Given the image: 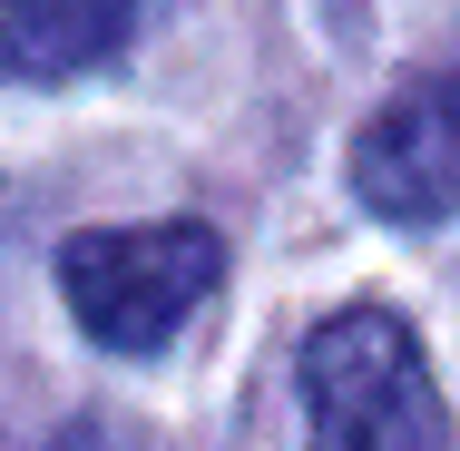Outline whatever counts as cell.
I'll use <instances>...</instances> for the list:
<instances>
[{
	"instance_id": "obj_1",
	"label": "cell",
	"mask_w": 460,
	"mask_h": 451,
	"mask_svg": "<svg viewBox=\"0 0 460 451\" xmlns=\"http://www.w3.org/2000/svg\"><path fill=\"white\" fill-rule=\"evenodd\" d=\"M294 373H304V412H314L304 451H460L451 402L421 363V334L382 304L323 314Z\"/></svg>"
},
{
	"instance_id": "obj_2",
	"label": "cell",
	"mask_w": 460,
	"mask_h": 451,
	"mask_svg": "<svg viewBox=\"0 0 460 451\" xmlns=\"http://www.w3.org/2000/svg\"><path fill=\"white\" fill-rule=\"evenodd\" d=\"M226 284V236L206 216H157V226H79L59 246V294L79 334L108 354H167L186 314Z\"/></svg>"
},
{
	"instance_id": "obj_3",
	"label": "cell",
	"mask_w": 460,
	"mask_h": 451,
	"mask_svg": "<svg viewBox=\"0 0 460 451\" xmlns=\"http://www.w3.org/2000/svg\"><path fill=\"white\" fill-rule=\"evenodd\" d=\"M353 196L382 226L460 216V30L353 128Z\"/></svg>"
},
{
	"instance_id": "obj_4",
	"label": "cell",
	"mask_w": 460,
	"mask_h": 451,
	"mask_svg": "<svg viewBox=\"0 0 460 451\" xmlns=\"http://www.w3.org/2000/svg\"><path fill=\"white\" fill-rule=\"evenodd\" d=\"M137 10L147 0H0V79H30V89L79 79L128 50Z\"/></svg>"
},
{
	"instance_id": "obj_5",
	"label": "cell",
	"mask_w": 460,
	"mask_h": 451,
	"mask_svg": "<svg viewBox=\"0 0 460 451\" xmlns=\"http://www.w3.org/2000/svg\"><path fill=\"white\" fill-rule=\"evenodd\" d=\"M40 451H147V442H137L128 422H98V412H89V422H59Z\"/></svg>"
}]
</instances>
